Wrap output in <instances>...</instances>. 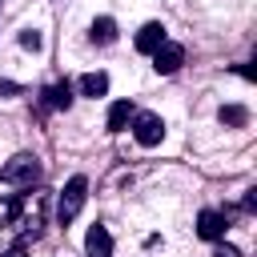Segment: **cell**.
<instances>
[{
    "label": "cell",
    "mask_w": 257,
    "mask_h": 257,
    "mask_svg": "<svg viewBox=\"0 0 257 257\" xmlns=\"http://www.w3.org/2000/svg\"><path fill=\"white\" fill-rule=\"evenodd\" d=\"M84 197H88V181H84L80 173L68 177V185H64V193H60V201H56V221L68 225V221L84 209Z\"/></svg>",
    "instance_id": "obj_1"
},
{
    "label": "cell",
    "mask_w": 257,
    "mask_h": 257,
    "mask_svg": "<svg viewBox=\"0 0 257 257\" xmlns=\"http://www.w3.org/2000/svg\"><path fill=\"white\" fill-rule=\"evenodd\" d=\"M36 177H40V161L32 153H20L0 169V181H8V185H32Z\"/></svg>",
    "instance_id": "obj_2"
},
{
    "label": "cell",
    "mask_w": 257,
    "mask_h": 257,
    "mask_svg": "<svg viewBox=\"0 0 257 257\" xmlns=\"http://www.w3.org/2000/svg\"><path fill=\"white\" fill-rule=\"evenodd\" d=\"M133 137H137V145L153 149V145H161V137H165V120H161L157 112H137V116H133Z\"/></svg>",
    "instance_id": "obj_3"
},
{
    "label": "cell",
    "mask_w": 257,
    "mask_h": 257,
    "mask_svg": "<svg viewBox=\"0 0 257 257\" xmlns=\"http://www.w3.org/2000/svg\"><path fill=\"white\" fill-rule=\"evenodd\" d=\"M181 64H185V48H181L177 40H165V44L153 52V68H157L161 76H173Z\"/></svg>",
    "instance_id": "obj_4"
},
{
    "label": "cell",
    "mask_w": 257,
    "mask_h": 257,
    "mask_svg": "<svg viewBox=\"0 0 257 257\" xmlns=\"http://www.w3.org/2000/svg\"><path fill=\"white\" fill-rule=\"evenodd\" d=\"M165 40H169V36H165V24L149 20V24H145V28L137 32V52H149V56H153V52H157V48H161Z\"/></svg>",
    "instance_id": "obj_5"
},
{
    "label": "cell",
    "mask_w": 257,
    "mask_h": 257,
    "mask_svg": "<svg viewBox=\"0 0 257 257\" xmlns=\"http://www.w3.org/2000/svg\"><path fill=\"white\" fill-rule=\"evenodd\" d=\"M84 253H88V257H112V237H108L104 225H92V229H88V237H84Z\"/></svg>",
    "instance_id": "obj_6"
},
{
    "label": "cell",
    "mask_w": 257,
    "mask_h": 257,
    "mask_svg": "<svg viewBox=\"0 0 257 257\" xmlns=\"http://www.w3.org/2000/svg\"><path fill=\"white\" fill-rule=\"evenodd\" d=\"M197 233H201L205 241H217V237H225V213H217V209H205V213L197 217Z\"/></svg>",
    "instance_id": "obj_7"
},
{
    "label": "cell",
    "mask_w": 257,
    "mask_h": 257,
    "mask_svg": "<svg viewBox=\"0 0 257 257\" xmlns=\"http://www.w3.org/2000/svg\"><path fill=\"white\" fill-rule=\"evenodd\" d=\"M133 116H137L133 100H112V108H108V133H124V124Z\"/></svg>",
    "instance_id": "obj_8"
},
{
    "label": "cell",
    "mask_w": 257,
    "mask_h": 257,
    "mask_svg": "<svg viewBox=\"0 0 257 257\" xmlns=\"http://www.w3.org/2000/svg\"><path fill=\"white\" fill-rule=\"evenodd\" d=\"M80 92L84 96H104L108 92V72H84L80 76Z\"/></svg>",
    "instance_id": "obj_9"
},
{
    "label": "cell",
    "mask_w": 257,
    "mask_h": 257,
    "mask_svg": "<svg viewBox=\"0 0 257 257\" xmlns=\"http://www.w3.org/2000/svg\"><path fill=\"white\" fill-rule=\"evenodd\" d=\"M44 104H48V108H68V104H72L68 80H64V84H48V88H44Z\"/></svg>",
    "instance_id": "obj_10"
},
{
    "label": "cell",
    "mask_w": 257,
    "mask_h": 257,
    "mask_svg": "<svg viewBox=\"0 0 257 257\" xmlns=\"http://www.w3.org/2000/svg\"><path fill=\"white\" fill-rule=\"evenodd\" d=\"M112 40H116V20L112 16L92 20V44H112Z\"/></svg>",
    "instance_id": "obj_11"
},
{
    "label": "cell",
    "mask_w": 257,
    "mask_h": 257,
    "mask_svg": "<svg viewBox=\"0 0 257 257\" xmlns=\"http://www.w3.org/2000/svg\"><path fill=\"white\" fill-rule=\"evenodd\" d=\"M217 116H221V124L241 128V124L249 120V108H245V104H221V112H217Z\"/></svg>",
    "instance_id": "obj_12"
},
{
    "label": "cell",
    "mask_w": 257,
    "mask_h": 257,
    "mask_svg": "<svg viewBox=\"0 0 257 257\" xmlns=\"http://www.w3.org/2000/svg\"><path fill=\"white\" fill-rule=\"evenodd\" d=\"M40 44H44V36H40L36 28H24V32H20V48H28V52H40Z\"/></svg>",
    "instance_id": "obj_13"
},
{
    "label": "cell",
    "mask_w": 257,
    "mask_h": 257,
    "mask_svg": "<svg viewBox=\"0 0 257 257\" xmlns=\"http://www.w3.org/2000/svg\"><path fill=\"white\" fill-rule=\"evenodd\" d=\"M16 92H20L16 80H0V96H16Z\"/></svg>",
    "instance_id": "obj_14"
},
{
    "label": "cell",
    "mask_w": 257,
    "mask_h": 257,
    "mask_svg": "<svg viewBox=\"0 0 257 257\" xmlns=\"http://www.w3.org/2000/svg\"><path fill=\"white\" fill-rule=\"evenodd\" d=\"M213 257H241V253H237L233 245H217V249H213Z\"/></svg>",
    "instance_id": "obj_15"
},
{
    "label": "cell",
    "mask_w": 257,
    "mask_h": 257,
    "mask_svg": "<svg viewBox=\"0 0 257 257\" xmlns=\"http://www.w3.org/2000/svg\"><path fill=\"white\" fill-rule=\"evenodd\" d=\"M4 257H24V245H16V249H8Z\"/></svg>",
    "instance_id": "obj_16"
}]
</instances>
